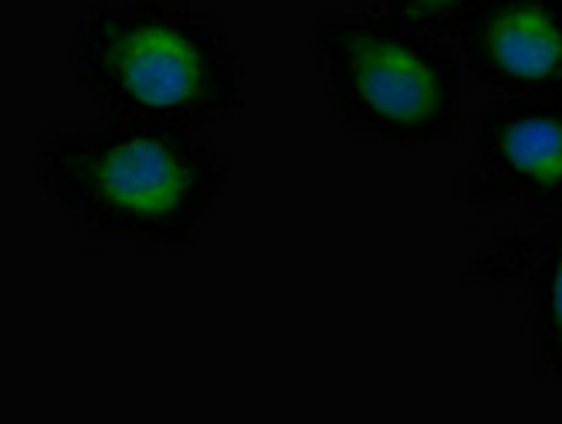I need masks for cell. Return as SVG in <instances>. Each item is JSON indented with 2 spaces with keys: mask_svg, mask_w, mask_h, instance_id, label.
Here are the masks:
<instances>
[{
  "mask_svg": "<svg viewBox=\"0 0 562 424\" xmlns=\"http://www.w3.org/2000/svg\"><path fill=\"white\" fill-rule=\"evenodd\" d=\"M339 126L380 146H445L464 126L458 48L386 11H339L308 31Z\"/></svg>",
  "mask_w": 562,
  "mask_h": 424,
  "instance_id": "3",
  "label": "cell"
},
{
  "mask_svg": "<svg viewBox=\"0 0 562 424\" xmlns=\"http://www.w3.org/2000/svg\"><path fill=\"white\" fill-rule=\"evenodd\" d=\"M542 242V224H502L481 242V248L464 265V286L485 292H512L521 289L536 265Z\"/></svg>",
  "mask_w": 562,
  "mask_h": 424,
  "instance_id": "7",
  "label": "cell"
},
{
  "mask_svg": "<svg viewBox=\"0 0 562 424\" xmlns=\"http://www.w3.org/2000/svg\"><path fill=\"white\" fill-rule=\"evenodd\" d=\"M454 48L498 99L562 96V0H481L454 31Z\"/></svg>",
  "mask_w": 562,
  "mask_h": 424,
  "instance_id": "5",
  "label": "cell"
},
{
  "mask_svg": "<svg viewBox=\"0 0 562 424\" xmlns=\"http://www.w3.org/2000/svg\"><path fill=\"white\" fill-rule=\"evenodd\" d=\"M521 295L532 367L546 380H562V217L542 221L539 255Z\"/></svg>",
  "mask_w": 562,
  "mask_h": 424,
  "instance_id": "6",
  "label": "cell"
},
{
  "mask_svg": "<svg viewBox=\"0 0 562 424\" xmlns=\"http://www.w3.org/2000/svg\"><path fill=\"white\" fill-rule=\"evenodd\" d=\"M474 8H481V0H383L386 14L437 37H454Z\"/></svg>",
  "mask_w": 562,
  "mask_h": 424,
  "instance_id": "8",
  "label": "cell"
},
{
  "mask_svg": "<svg viewBox=\"0 0 562 424\" xmlns=\"http://www.w3.org/2000/svg\"><path fill=\"white\" fill-rule=\"evenodd\" d=\"M471 211L518 208L536 221L562 217V96H512L481 109L461 167Z\"/></svg>",
  "mask_w": 562,
  "mask_h": 424,
  "instance_id": "4",
  "label": "cell"
},
{
  "mask_svg": "<svg viewBox=\"0 0 562 424\" xmlns=\"http://www.w3.org/2000/svg\"><path fill=\"white\" fill-rule=\"evenodd\" d=\"M68 68L109 120L211 130L245 109L227 27L183 0H92L75 18Z\"/></svg>",
  "mask_w": 562,
  "mask_h": 424,
  "instance_id": "2",
  "label": "cell"
},
{
  "mask_svg": "<svg viewBox=\"0 0 562 424\" xmlns=\"http://www.w3.org/2000/svg\"><path fill=\"white\" fill-rule=\"evenodd\" d=\"M31 167L45 198L89 235L164 252L204 235L231 180L207 130L109 115L45 130Z\"/></svg>",
  "mask_w": 562,
  "mask_h": 424,
  "instance_id": "1",
  "label": "cell"
}]
</instances>
